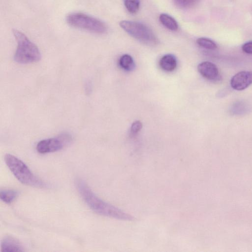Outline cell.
Instances as JSON below:
<instances>
[{
    "label": "cell",
    "mask_w": 252,
    "mask_h": 252,
    "mask_svg": "<svg viewBox=\"0 0 252 252\" xmlns=\"http://www.w3.org/2000/svg\"><path fill=\"white\" fill-rule=\"evenodd\" d=\"M75 186L85 203L95 213L120 220L132 221L135 220L133 216L100 199L83 180L77 179Z\"/></svg>",
    "instance_id": "obj_1"
},
{
    "label": "cell",
    "mask_w": 252,
    "mask_h": 252,
    "mask_svg": "<svg viewBox=\"0 0 252 252\" xmlns=\"http://www.w3.org/2000/svg\"><path fill=\"white\" fill-rule=\"evenodd\" d=\"M5 162L15 178L23 184L38 188H47L48 185L36 176L21 159L10 154L4 156Z\"/></svg>",
    "instance_id": "obj_2"
},
{
    "label": "cell",
    "mask_w": 252,
    "mask_h": 252,
    "mask_svg": "<svg viewBox=\"0 0 252 252\" xmlns=\"http://www.w3.org/2000/svg\"><path fill=\"white\" fill-rule=\"evenodd\" d=\"M12 32L17 43L14 61L20 64L31 63L40 61L41 56L37 46L21 32L13 29Z\"/></svg>",
    "instance_id": "obj_3"
},
{
    "label": "cell",
    "mask_w": 252,
    "mask_h": 252,
    "mask_svg": "<svg viewBox=\"0 0 252 252\" xmlns=\"http://www.w3.org/2000/svg\"><path fill=\"white\" fill-rule=\"evenodd\" d=\"M66 21L70 26L96 33H103L107 30L105 24L91 16L80 12L67 15Z\"/></svg>",
    "instance_id": "obj_4"
},
{
    "label": "cell",
    "mask_w": 252,
    "mask_h": 252,
    "mask_svg": "<svg viewBox=\"0 0 252 252\" xmlns=\"http://www.w3.org/2000/svg\"><path fill=\"white\" fill-rule=\"evenodd\" d=\"M120 26L131 36L144 43L153 45L157 42L153 32L144 24L137 22L124 20L120 22Z\"/></svg>",
    "instance_id": "obj_5"
},
{
    "label": "cell",
    "mask_w": 252,
    "mask_h": 252,
    "mask_svg": "<svg viewBox=\"0 0 252 252\" xmlns=\"http://www.w3.org/2000/svg\"><path fill=\"white\" fill-rule=\"evenodd\" d=\"M72 140L71 135L63 133L55 137L43 139L36 146L40 154H47L59 151L69 145Z\"/></svg>",
    "instance_id": "obj_6"
},
{
    "label": "cell",
    "mask_w": 252,
    "mask_h": 252,
    "mask_svg": "<svg viewBox=\"0 0 252 252\" xmlns=\"http://www.w3.org/2000/svg\"><path fill=\"white\" fill-rule=\"evenodd\" d=\"M252 84V71H242L235 74L231 78V87L237 91H242Z\"/></svg>",
    "instance_id": "obj_7"
},
{
    "label": "cell",
    "mask_w": 252,
    "mask_h": 252,
    "mask_svg": "<svg viewBox=\"0 0 252 252\" xmlns=\"http://www.w3.org/2000/svg\"><path fill=\"white\" fill-rule=\"evenodd\" d=\"M197 69L200 74L208 80L216 81L220 78L218 67L210 62L206 61L199 63Z\"/></svg>",
    "instance_id": "obj_8"
},
{
    "label": "cell",
    "mask_w": 252,
    "mask_h": 252,
    "mask_svg": "<svg viewBox=\"0 0 252 252\" xmlns=\"http://www.w3.org/2000/svg\"><path fill=\"white\" fill-rule=\"evenodd\" d=\"M1 251L3 252H24V247L20 242L12 236H5L1 241Z\"/></svg>",
    "instance_id": "obj_9"
},
{
    "label": "cell",
    "mask_w": 252,
    "mask_h": 252,
    "mask_svg": "<svg viewBox=\"0 0 252 252\" xmlns=\"http://www.w3.org/2000/svg\"><path fill=\"white\" fill-rule=\"evenodd\" d=\"M159 63L162 69L168 72L174 70L177 64L176 58L171 54L163 56L160 59Z\"/></svg>",
    "instance_id": "obj_10"
},
{
    "label": "cell",
    "mask_w": 252,
    "mask_h": 252,
    "mask_svg": "<svg viewBox=\"0 0 252 252\" xmlns=\"http://www.w3.org/2000/svg\"><path fill=\"white\" fill-rule=\"evenodd\" d=\"M159 19L160 23L166 28L173 31H176L178 29L177 21L171 16L162 13L159 15Z\"/></svg>",
    "instance_id": "obj_11"
},
{
    "label": "cell",
    "mask_w": 252,
    "mask_h": 252,
    "mask_svg": "<svg viewBox=\"0 0 252 252\" xmlns=\"http://www.w3.org/2000/svg\"><path fill=\"white\" fill-rule=\"evenodd\" d=\"M19 192L14 189H1L0 198L6 204H11L18 196Z\"/></svg>",
    "instance_id": "obj_12"
},
{
    "label": "cell",
    "mask_w": 252,
    "mask_h": 252,
    "mask_svg": "<svg viewBox=\"0 0 252 252\" xmlns=\"http://www.w3.org/2000/svg\"><path fill=\"white\" fill-rule=\"evenodd\" d=\"M119 63L121 67L126 71H131L135 67V64L132 58L128 54H125L121 56Z\"/></svg>",
    "instance_id": "obj_13"
},
{
    "label": "cell",
    "mask_w": 252,
    "mask_h": 252,
    "mask_svg": "<svg viewBox=\"0 0 252 252\" xmlns=\"http://www.w3.org/2000/svg\"><path fill=\"white\" fill-rule=\"evenodd\" d=\"M196 43L199 46L206 49L215 50L217 48L216 43L208 38L200 37L197 39Z\"/></svg>",
    "instance_id": "obj_14"
},
{
    "label": "cell",
    "mask_w": 252,
    "mask_h": 252,
    "mask_svg": "<svg viewBox=\"0 0 252 252\" xmlns=\"http://www.w3.org/2000/svg\"><path fill=\"white\" fill-rule=\"evenodd\" d=\"M124 4L127 11L130 13H136L139 8V0H124Z\"/></svg>",
    "instance_id": "obj_15"
},
{
    "label": "cell",
    "mask_w": 252,
    "mask_h": 252,
    "mask_svg": "<svg viewBox=\"0 0 252 252\" xmlns=\"http://www.w3.org/2000/svg\"><path fill=\"white\" fill-rule=\"evenodd\" d=\"M198 0H174L175 3L182 8L189 7L196 3Z\"/></svg>",
    "instance_id": "obj_16"
},
{
    "label": "cell",
    "mask_w": 252,
    "mask_h": 252,
    "mask_svg": "<svg viewBox=\"0 0 252 252\" xmlns=\"http://www.w3.org/2000/svg\"><path fill=\"white\" fill-rule=\"evenodd\" d=\"M142 124L140 121H136L134 122L130 127V133L132 135H135L142 128Z\"/></svg>",
    "instance_id": "obj_17"
},
{
    "label": "cell",
    "mask_w": 252,
    "mask_h": 252,
    "mask_svg": "<svg viewBox=\"0 0 252 252\" xmlns=\"http://www.w3.org/2000/svg\"><path fill=\"white\" fill-rule=\"evenodd\" d=\"M242 49L247 54H252V41L245 43L242 46Z\"/></svg>",
    "instance_id": "obj_18"
},
{
    "label": "cell",
    "mask_w": 252,
    "mask_h": 252,
    "mask_svg": "<svg viewBox=\"0 0 252 252\" xmlns=\"http://www.w3.org/2000/svg\"><path fill=\"white\" fill-rule=\"evenodd\" d=\"M238 106H235L234 108V112L236 113H242L243 112V110H244L245 111V108H243V107H245V106H242L243 105V104H242L241 103H238Z\"/></svg>",
    "instance_id": "obj_19"
}]
</instances>
